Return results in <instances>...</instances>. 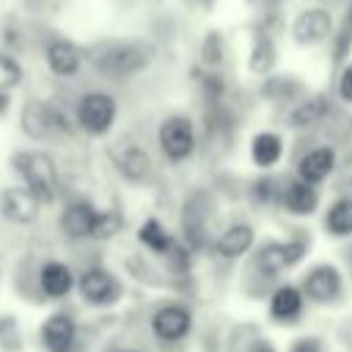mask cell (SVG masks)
Segmentation results:
<instances>
[{"instance_id":"6da1fadb","label":"cell","mask_w":352,"mask_h":352,"mask_svg":"<svg viewBox=\"0 0 352 352\" xmlns=\"http://www.w3.org/2000/svg\"><path fill=\"white\" fill-rule=\"evenodd\" d=\"M154 60V52L143 41H107L94 55V69L107 80H124L143 72Z\"/></svg>"},{"instance_id":"7a4b0ae2","label":"cell","mask_w":352,"mask_h":352,"mask_svg":"<svg viewBox=\"0 0 352 352\" xmlns=\"http://www.w3.org/2000/svg\"><path fill=\"white\" fill-rule=\"evenodd\" d=\"M311 239H305V234H292L289 239H267L253 250V270L261 278H278L283 270L300 264L308 253Z\"/></svg>"},{"instance_id":"3957f363","label":"cell","mask_w":352,"mask_h":352,"mask_svg":"<svg viewBox=\"0 0 352 352\" xmlns=\"http://www.w3.org/2000/svg\"><path fill=\"white\" fill-rule=\"evenodd\" d=\"M14 168L41 204H52L58 198V168L47 151H16Z\"/></svg>"},{"instance_id":"277c9868","label":"cell","mask_w":352,"mask_h":352,"mask_svg":"<svg viewBox=\"0 0 352 352\" xmlns=\"http://www.w3.org/2000/svg\"><path fill=\"white\" fill-rule=\"evenodd\" d=\"M157 143H160V151H162V157H165L168 162L179 165V162L190 160V157L195 154V146H198L192 118L184 116V113L168 116V118L160 124Z\"/></svg>"},{"instance_id":"5b68a950","label":"cell","mask_w":352,"mask_h":352,"mask_svg":"<svg viewBox=\"0 0 352 352\" xmlns=\"http://www.w3.org/2000/svg\"><path fill=\"white\" fill-rule=\"evenodd\" d=\"M19 121H22V132L30 140H44L55 132H69L72 129L69 116H63L60 107H55L50 102H41V99H28L25 107H22Z\"/></svg>"},{"instance_id":"8992f818","label":"cell","mask_w":352,"mask_h":352,"mask_svg":"<svg viewBox=\"0 0 352 352\" xmlns=\"http://www.w3.org/2000/svg\"><path fill=\"white\" fill-rule=\"evenodd\" d=\"M116 116H118V104L104 91H88L77 104L80 129L88 135H96V138L110 132V126L116 124Z\"/></svg>"},{"instance_id":"52a82bcc","label":"cell","mask_w":352,"mask_h":352,"mask_svg":"<svg viewBox=\"0 0 352 352\" xmlns=\"http://www.w3.org/2000/svg\"><path fill=\"white\" fill-rule=\"evenodd\" d=\"M300 289H302L305 300H311L316 305H330V302H338L344 297V275L336 264L322 261V264H314L302 275Z\"/></svg>"},{"instance_id":"ba28073f","label":"cell","mask_w":352,"mask_h":352,"mask_svg":"<svg viewBox=\"0 0 352 352\" xmlns=\"http://www.w3.org/2000/svg\"><path fill=\"white\" fill-rule=\"evenodd\" d=\"M209 217H212V195L204 190L190 192L182 206V231L192 253L201 250L209 239Z\"/></svg>"},{"instance_id":"9c48e42d","label":"cell","mask_w":352,"mask_h":352,"mask_svg":"<svg viewBox=\"0 0 352 352\" xmlns=\"http://www.w3.org/2000/svg\"><path fill=\"white\" fill-rule=\"evenodd\" d=\"M336 33L333 25V14L322 6H311L302 8L294 19H292V38L297 47H319L324 41H330Z\"/></svg>"},{"instance_id":"30bf717a","label":"cell","mask_w":352,"mask_h":352,"mask_svg":"<svg viewBox=\"0 0 352 352\" xmlns=\"http://www.w3.org/2000/svg\"><path fill=\"white\" fill-rule=\"evenodd\" d=\"M110 160H113L116 170L121 173V179H126L132 184H143V182L151 179V170H154L151 157L135 140H118V143H113Z\"/></svg>"},{"instance_id":"8fae6325","label":"cell","mask_w":352,"mask_h":352,"mask_svg":"<svg viewBox=\"0 0 352 352\" xmlns=\"http://www.w3.org/2000/svg\"><path fill=\"white\" fill-rule=\"evenodd\" d=\"M190 330H192V314L182 302H165L151 314V333L165 344H176L187 338Z\"/></svg>"},{"instance_id":"7c38bea8","label":"cell","mask_w":352,"mask_h":352,"mask_svg":"<svg viewBox=\"0 0 352 352\" xmlns=\"http://www.w3.org/2000/svg\"><path fill=\"white\" fill-rule=\"evenodd\" d=\"M77 289H80V297H82L88 305H96V308L113 305V302L121 297V283H118L116 275L107 272L104 267H88V270L80 275Z\"/></svg>"},{"instance_id":"4fadbf2b","label":"cell","mask_w":352,"mask_h":352,"mask_svg":"<svg viewBox=\"0 0 352 352\" xmlns=\"http://www.w3.org/2000/svg\"><path fill=\"white\" fill-rule=\"evenodd\" d=\"M280 209L294 217H308L319 209V190L302 179H289L280 184Z\"/></svg>"},{"instance_id":"5bb4252c","label":"cell","mask_w":352,"mask_h":352,"mask_svg":"<svg viewBox=\"0 0 352 352\" xmlns=\"http://www.w3.org/2000/svg\"><path fill=\"white\" fill-rule=\"evenodd\" d=\"M305 311V294L294 283H280L270 294V319L278 324H297Z\"/></svg>"},{"instance_id":"9a60e30c","label":"cell","mask_w":352,"mask_h":352,"mask_svg":"<svg viewBox=\"0 0 352 352\" xmlns=\"http://www.w3.org/2000/svg\"><path fill=\"white\" fill-rule=\"evenodd\" d=\"M38 206L41 201L28 190V187H8L0 192V209L11 223L28 226L38 217Z\"/></svg>"},{"instance_id":"2e32d148","label":"cell","mask_w":352,"mask_h":352,"mask_svg":"<svg viewBox=\"0 0 352 352\" xmlns=\"http://www.w3.org/2000/svg\"><path fill=\"white\" fill-rule=\"evenodd\" d=\"M253 245H256V231H253V226L236 220V223L226 226V228L217 234V239H214V253L223 256V258H242L245 253L253 250Z\"/></svg>"},{"instance_id":"e0dca14e","label":"cell","mask_w":352,"mask_h":352,"mask_svg":"<svg viewBox=\"0 0 352 352\" xmlns=\"http://www.w3.org/2000/svg\"><path fill=\"white\" fill-rule=\"evenodd\" d=\"M336 148L333 146H316L311 151H305L297 162V179L308 182V184H322L324 179H330V173L336 170Z\"/></svg>"},{"instance_id":"ac0fdd59","label":"cell","mask_w":352,"mask_h":352,"mask_svg":"<svg viewBox=\"0 0 352 352\" xmlns=\"http://www.w3.org/2000/svg\"><path fill=\"white\" fill-rule=\"evenodd\" d=\"M41 344L47 352H72L77 344V324L69 314H52L41 324Z\"/></svg>"},{"instance_id":"d6986e66","label":"cell","mask_w":352,"mask_h":352,"mask_svg":"<svg viewBox=\"0 0 352 352\" xmlns=\"http://www.w3.org/2000/svg\"><path fill=\"white\" fill-rule=\"evenodd\" d=\"M96 206L91 201H72L60 212V231L69 239H91L94 220H96Z\"/></svg>"},{"instance_id":"ffe728a7","label":"cell","mask_w":352,"mask_h":352,"mask_svg":"<svg viewBox=\"0 0 352 352\" xmlns=\"http://www.w3.org/2000/svg\"><path fill=\"white\" fill-rule=\"evenodd\" d=\"M330 116V99L324 96V94H311V96H305V99H300L292 110H289V126L292 129H314V126H319L324 118Z\"/></svg>"},{"instance_id":"44dd1931","label":"cell","mask_w":352,"mask_h":352,"mask_svg":"<svg viewBox=\"0 0 352 352\" xmlns=\"http://www.w3.org/2000/svg\"><path fill=\"white\" fill-rule=\"evenodd\" d=\"M283 151H286L283 138L278 132H272V129H261V132H256L250 138V160L261 170L275 168L283 160Z\"/></svg>"},{"instance_id":"7402d4cb","label":"cell","mask_w":352,"mask_h":352,"mask_svg":"<svg viewBox=\"0 0 352 352\" xmlns=\"http://www.w3.org/2000/svg\"><path fill=\"white\" fill-rule=\"evenodd\" d=\"M47 66H50V72L58 74V77H72V74H77L80 66H82V52H80V47L72 44L69 38H55V41H50V47H47Z\"/></svg>"},{"instance_id":"603a6c76","label":"cell","mask_w":352,"mask_h":352,"mask_svg":"<svg viewBox=\"0 0 352 352\" xmlns=\"http://www.w3.org/2000/svg\"><path fill=\"white\" fill-rule=\"evenodd\" d=\"M38 283H41V292H44L47 297L60 300V297H66V294L74 289V272H72L69 264L52 258V261H47V264L41 267Z\"/></svg>"},{"instance_id":"cb8c5ba5","label":"cell","mask_w":352,"mask_h":352,"mask_svg":"<svg viewBox=\"0 0 352 352\" xmlns=\"http://www.w3.org/2000/svg\"><path fill=\"white\" fill-rule=\"evenodd\" d=\"M275 58H278V50H275V41L267 30H256L253 33V41H250V55H248V69L258 77H270L272 66H275Z\"/></svg>"},{"instance_id":"d4e9b609","label":"cell","mask_w":352,"mask_h":352,"mask_svg":"<svg viewBox=\"0 0 352 352\" xmlns=\"http://www.w3.org/2000/svg\"><path fill=\"white\" fill-rule=\"evenodd\" d=\"M324 231L333 239L352 236V195H338L324 209Z\"/></svg>"},{"instance_id":"484cf974","label":"cell","mask_w":352,"mask_h":352,"mask_svg":"<svg viewBox=\"0 0 352 352\" xmlns=\"http://www.w3.org/2000/svg\"><path fill=\"white\" fill-rule=\"evenodd\" d=\"M138 239H140L143 248H148V250L157 253V256H168V250H170L173 242H176V236H173L157 217H148V220L140 223V228H138Z\"/></svg>"},{"instance_id":"4316f807","label":"cell","mask_w":352,"mask_h":352,"mask_svg":"<svg viewBox=\"0 0 352 352\" xmlns=\"http://www.w3.org/2000/svg\"><path fill=\"white\" fill-rule=\"evenodd\" d=\"M300 91H302V85L289 74H270L261 82V96L270 102H292L300 96Z\"/></svg>"},{"instance_id":"83f0119b","label":"cell","mask_w":352,"mask_h":352,"mask_svg":"<svg viewBox=\"0 0 352 352\" xmlns=\"http://www.w3.org/2000/svg\"><path fill=\"white\" fill-rule=\"evenodd\" d=\"M330 47H333V63L336 66H344V58L349 55L352 50V0H349V8L341 19V25L336 28L333 38H330Z\"/></svg>"},{"instance_id":"f1b7e54d","label":"cell","mask_w":352,"mask_h":352,"mask_svg":"<svg viewBox=\"0 0 352 352\" xmlns=\"http://www.w3.org/2000/svg\"><path fill=\"white\" fill-rule=\"evenodd\" d=\"M121 214L118 209H99L96 212V220H94V231H91V239H110L121 231Z\"/></svg>"},{"instance_id":"f546056e","label":"cell","mask_w":352,"mask_h":352,"mask_svg":"<svg viewBox=\"0 0 352 352\" xmlns=\"http://www.w3.org/2000/svg\"><path fill=\"white\" fill-rule=\"evenodd\" d=\"M250 195L258 204H278L280 201V182L275 176H261L250 184Z\"/></svg>"},{"instance_id":"4dcf8cb0","label":"cell","mask_w":352,"mask_h":352,"mask_svg":"<svg viewBox=\"0 0 352 352\" xmlns=\"http://www.w3.org/2000/svg\"><path fill=\"white\" fill-rule=\"evenodd\" d=\"M201 60H204L209 69H214V66L223 63V36H220L217 30H209L206 38L201 41Z\"/></svg>"},{"instance_id":"1f68e13d","label":"cell","mask_w":352,"mask_h":352,"mask_svg":"<svg viewBox=\"0 0 352 352\" xmlns=\"http://www.w3.org/2000/svg\"><path fill=\"white\" fill-rule=\"evenodd\" d=\"M19 82H22V66L11 55L0 52V91L6 94L11 88H16Z\"/></svg>"},{"instance_id":"d6a6232c","label":"cell","mask_w":352,"mask_h":352,"mask_svg":"<svg viewBox=\"0 0 352 352\" xmlns=\"http://www.w3.org/2000/svg\"><path fill=\"white\" fill-rule=\"evenodd\" d=\"M0 346L3 349H19L22 346V333L11 316L0 319Z\"/></svg>"},{"instance_id":"836d02e7","label":"cell","mask_w":352,"mask_h":352,"mask_svg":"<svg viewBox=\"0 0 352 352\" xmlns=\"http://www.w3.org/2000/svg\"><path fill=\"white\" fill-rule=\"evenodd\" d=\"M336 91H338V99H344L346 104H352V60L341 66V72H338V85H336Z\"/></svg>"},{"instance_id":"e575fe53","label":"cell","mask_w":352,"mask_h":352,"mask_svg":"<svg viewBox=\"0 0 352 352\" xmlns=\"http://www.w3.org/2000/svg\"><path fill=\"white\" fill-rule=\"evenodd\" d=\"M289 352H324V344L316 336H300V338L292 341Z\"/></svg>"},{"instance_id":"d590c367","label":"cell","mask_w":352,"mask_h":352,"mask_svg":"<svg viewBox=\"0 0 352 352\" xmlns=\"http://www.w3.org/2000/svg\"><path fill=\"white\" fill-rule=\"evenodd\" d=\"M250 352H278V349H275V346H272L270 341H258V344H256V346H253Z\"/></svg>"},{"instance_id":"8d00e7d4","label":"cell","mask_w":352,"mask_h":352,"mask_svg":"<svg viewBox=\"0 0 352 352\" xmlns=\"http://www.w3.org/2000/svg\"><path fill=\"white\" fill-rule=\"evenodd\" d=\"M190 3H192V6H201V8H212L214 0H190Z\"/></svg>"},{"instance_id":"74e56055","label":"cell","mask_w":352,"mask_h":352,"mask_svg":"<svg viewBox=\"0 0 352 352\" xmlns=\"http://www.w3.org/2000/svg\"><path fill=\"white\" fill-rule=\"evenodd\" d=\"M6 107H8V94H3V91H0V113H3Z\"/></svg>"},{"instance_id":"f35d334b","label":"cell","mask_w":352,"mask_h":352,"mask_svg":"<svg viewBox=\"0 0 352 352\" xmlns=\"http://www.w3.org/2000/svg\"><path fill=\"white\" fill-rule=\"evenodd\" d=\"M118 352H143V349H132V346H129V349H118Z\"/></svg>"}]
</instances>
